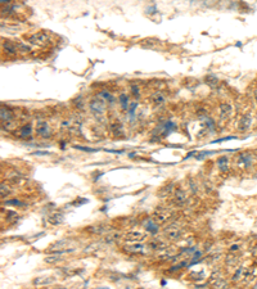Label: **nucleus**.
Segmentation results:
<instances>
[{
	"label": "nucleus",
	"mask_w": 257,
	"mask_h": 289,
	"mask_svg": "<svg viewBox=\"0 0 257 289\" xmlns=\"http://www.w3.org/2000/svg\"><path fill=\"white\" fill-rule=\"evenodd\" d=\"M99 248H101V244H99V243H93V244L88 245V247L84 249V252L85 253H93V252H95V250H98Z\"/></svg>",
	"instance_id": "2f4dec72"
},
{
	"label": "nucleus",
	"mask_w": 257,
	"mask_h": 289,
	"mask_svg": "<svg viewBox=\"0 0 257 289\" xmlns=\"http://www.w3.org/2000/svg\"><path fill=\"white\" fill-rule=\"evenodd\" d=\"M76 149H79V151H84V152H89V153H94V152H98V149L95 148H89V147H75Z\"/></svg>",
	"instance_id": "a19ab883"
},
{
	"label": "nucleus",
	"mask_w": 257,
	"mask_h": 289,
	"mask_svg": "<svg viewBox=\"0 0 257 289\" xmlns=\"http://www.w3.org/2000/svg\"><path fill=\"white\" fill-rule=\"evenodd\" d=\"M3 50L7 51L8 54H12V55H16L18 53L16 45H13L12 42H3Z\"/></svg>",
	"instance_id": "5701e85b"
},
{
	"label": "nucleus",
	"mask_w": 257,
	"mask_h": 289,
	"mask_svg": "<svg viewBox=\"0 0 257 289\" xmlns=\"http://www.w3.org/2000/svg\"><path fill=\"white\" fill-rule=\"evenodd\" d=\"M63 220H64V216H63V213H60V212H55V213H51L48 216V222L54 226L62 224Z\"/></svg>",
	"instance_id": "4468645a"
},
{
	"label": "nucleus",
	"mask_w": 257,
	"mask_h": 289,
	"mask_svg": "<svg viewBox=\"0 0 257 289\" xmlns=\"http://www.w3.org/2000/svg\"><path fill=\"white\" fill-rule=\"evenodd\" d=\"M185 200H187V194H185L184 190L176 189L172 193V202L176 206H183L185 203Z\"/></svg>",
	"instance_id": "9d476101"
},
{
	"label": "nucleus",
	"mask_w": 257,
	"mask_h": 289,
	"mask_svg": "<svg viewBox=\"0 0 257 289\" xmlns=\"http://www.w3.org/2000/svg\"><path fill=\"white\" fill-rule=\"evenodd\" d=\"M32 132H34V129H32V125L31 123H26L21 126L20 131H18V136L21 139H28L32 136Z\"/></svg>",
	"instance_id": "ddd939ff"
},
{
	"label": "nucleus",
	"mask_w": 257,
	"mask_h": 289,
	"mask_svg": "<svg viewBox=\"0 0 257 289\" xmlns=\"http://www.w3.org/2000/svg\"><path fill=\"white\" fill-rule=\"evenodd\" d=\"M0 190H2V197H3V198H4V197H8L9 194H11V191H12L11 186H9V185H7L5 182H2V186H0Z\"/></svg>",
	"instance_id": "c756f323"
},
{
	"label": "nucleus",
	"mask_w": 257,
	"mask_h": 289,
	"mask_svg": "<svg viewBox=\"0 0 257 289\" xmlns=\"http://www.w3.org/2000/svg\"><path fill=\"white\" fill-rule=\"evenodd\" d=\"M4 206H13V207H25L26 204L20 199H8L4 202Z\"/></svg>",
	"instance_id": "cd10ccee"
},
{
	"label": "nucleus",
	"mask_w": 257,
	"mask_h": 289,
	"mask_svg": "<svg viewBox=\"0 0 257 289\" xmlns=\"http://www.w3.org/2000/svg\"><path fill=\"white\" fill-rule=\"evenodd\" d=\"M225 262H226L228 266H231V267H233V266H235V265L239 262V257L234 256V254H233V252H231V254H228V256H226Z\"/></svg>",
	"instance_id": "a878e982"
},
{
	"label": "nucleus",
	"mask_w": 257,
	"mask_h": 289,
	"mask_svg": "<svg viewBox=\"0 0 257 289\" xmlns=\"http://www.w3.org/2000/svg\"><path fill=\"white\" fill-rule=\"evenodd\" d=\"M98 96H99V98H102L103 100H106V103H107V102H108L109 104H113V103H115V98H113L112 94L109 93V91H106V90L101 91V93L98 94Z\"/></svg>",
	"instance_id": "b1692460"
},
{
	"label": "nucleus",
	"mask_w": 257,
	"mask_h": 289,
	"mask_svg": "<svg viewBox=\"0 0 257 289\" xmlns=\"http://www.w3.org/2000/svg\"><path fill=\"white\" fill-rule=\"evenodd\" d=\"M28 41L34 45L42 46V45L48 44V41H49V35H48L46 32H36V33H34V35H31L30 37H28Z\"/></svg>",
	"instance_id": "20e7f679"
},
{
	"label": "nucleus",
	"mask_w": 257,
	"mask_h": 289,
	"mask_svg": "<svg viewBox=\"0 0 257 289\" xmlns=\"http://www.w3.org/2000/svg\"><path fill=\"white\" fill-rule=\"evenodd\" d=\"M86 231H89V233H91V234H103L104 231H106V228H104V226L95 225V226H90V228H88Z\"/></svg>",
	"instance_id": "bb28decb"
},
{
	"label": "nucleus",
	"mask_w": 257,
	"mask_h": 289,
	"mask_svg": "<svg viewBox=\"0 0 257 289\" xmlns=\"http://www.w3.org/2000/svg\"><path fill=\"white\" fill-rule=\"evenodd\" d=\"M204 82H206L208 86H211V88H217L218 84H220V81H218V79L215 75H207L206 79H204Z\"/></svg>",
	"instance_id": "aec40b11"
},
{
	"label": "nucleus",
	"mask_w": 257,
	"mask_h": 289,
	"mask_svg": "<svg viewBox=\"0 0 257 289\" xmlns=\"http://www.w3.org/2000/svg\"><path fill=\"white\" fill-rule=\"evenodd\" d=\"M229 250H230V252H237V250H239V245H238V244H233V245H230Z\"/></svg>",
	"instance_id": "79ce46f5"
},
{
	"label": "nucleus",
	"mask_w": 257,
	"mask_h": 289,
	"mask_svg": "<svg viewBox=\"0 0 257 289\" xmlns=\"http://www.w3.org/2000/svg\"><path fill=\"white\" fill-rule=\"evenodd\" d=\"M118 103L121 104L122 109H128V105H130V103H128V95H126L125 93H121L120 96H118Z\"/></svg>",
	"instance_id": "393cba45"
},
{
	"label": "nucleus",
	"mask_w": 257,
	"mask_h": 289,
	"mask_svg": "<svg viewBox=\"0 0 257 289\" xmlns=\"http://www.w3.org/2000/svg\"><path fill=\"white\" fill-rule=\"evenodd\" d=\"M206 126H207V129L210 130V131H213V130H215V122H213L212 118H207L206 120Z\"/></svg>",
	"instance_id": "ea45409f"
},
{
	"label": "nucleus",
	"mask_w": 257,
	"mask_h": 289,
	"mask_svg": "<svg viewBox=\"0 0 257 289\" xmlns=\"http://www.w3.org/2000/svg\"><path fill=\"white\" fill-rule=\"evenodd\" d=\"M252 125V114L246 113L244 116H242V118L238 122V130L239 131H247Z\"/></svg>",
	"instance_id": "1a4fd4ad"
},
{
	"label": "nucleus",
	"mask_w": 257,
	"mask_h": 289,
	"mask_svg": "<svg viewBox=\"0 0 257 289\" xmlns=\"http://www.w3.org/2000/svg\"><path fill=\"white\" fill-rule=\"evenodd\" d=\"M138 108V103L134 102V103H130V105H128V116H130V120L132 121L135 117V109Z\"/></svg>",
	"instance_id": "72a5a7b5"
},
{
	"label": "nucleus",
	"mask_w": 257,
	"mask_h": 289,
	"mask_svg": "<svg viewBox=\"0 0 257 289\" xmlns=\"http://www.w3.org/2000/svg\"><path fill=\"white\" fill-rule=\"evenodd\" d=\"M221 271L220 270H213V271L211 272V276H210V284H212L213 281H216L218 280V279H221Z\"/></svg>",
	"instance_id": "7c9ffc66"
},
{
	"label": "nucleus",
	"mask_w": 257,
	"mask_h": 289,
	"mask_svg": "<svg viewBox=\"0 0 257 289\" xmlns=\"http://www.w3.org/2000/svg\"><path fill=\"white\" fill-rule=\"evenodd\" d=\"M163 235L166 237V239L171 240V242H175V240H179L180 238H181L183 230L180 229L178 225L171 224V225H169L167 228L163 230Z\"/></svg>",
	"instance_id": "f257e3e1"
},
{
	"label": "nucleus",
	"mask_w": 257,
	"mask_h": 289,
	"mask_svg": "<svg viewBox=\"0 0 257 289\" xmlns=\"http://www.w3.org/2000/svg\"><path fill=\"white\" fill-rule=\"evenodd\" d=\"M89 109H90V112L94 114H98V116L103 114L104 110H106V100H103L102 98H99V96L93 100H90Z\"/></svg>",
	"instance_id": "f03ea898"
},
{
	"label": "nucleus",
	"mask_w": 257,
	"mask_h": 289,
	"mask_svg": "<svg viewBox=\"0 0 257 289\" xmlns=\"http://www.w3.org/2000/svg\"><path fill=\"white\" fill-rule=\"evenodd\" d=\"M194 275H196V274H194V272H192V274H190V276H194ZM197 276H203V274H202V272H201V274L198 272V274H197ZM193 279H196V280H202L203 278H193Z\"/></svg>",
	"instance_id": "37998d69"
},
{
	"label": "nucleus",
	"mask_w": 257,
	"mask_h": 289,
	"mask_svg": "<svg viewBox=\"0 0 257 289\" xmlns=\"http://www.w3.org/2000/svg\"><path fill=\"white\" fill-rule=\"evenodd\" d=\"M211 285H212L213 288H226V287H228V283L224 280V278H221V279H218V280L213 281Z\"/></svg>",
	"instance_id": "f704fd0d"
},
{
	"label": "nucleus",
	"mask_w": 257,
	"mask_h": 289,
	"mask_svg": "<svg viewBox=\"0 0 257 289\" xmlns=\"http://www.w3.org/2000/svg\"><path fill=\"white\" fill-rule=\"evenodd\" d=\"M150 100L154 105H162L165 103V95L161 91H156V93L150 95Z\"/></svg>",
	"instance_id": "dca6fc26"
},
{
	"label": "nucleus",
	"mask_w": 257,
	"mask_h": 289,
	"mask_svg": "<svg viewBox=\"0 0 257 289\" xmlns=\"http://www.w3.org/2000/svg\"><path fill=\"white\" fill-rule=\"evenodd\" d=\"M0 2H2V3L4 4V3H9V2H11V0H0Z\"/></svg>",
	"instance_id": "49530a36"
},
{
	"label": "nucleus",
	"mask_w": 257,
	"mask_h": 289,
	"mask_svg": "<svg viewBox=\"0 0 257 289\" xmlns=\"http://www.w3.org/2000/svg\"><path fill=\"white\" fill-rule=\"evenodd\" d=\"M123 239L126 240V242H131V243H139V242H143V240L147 239V234L141 233V231H136V230H132V231H128V233L125 234V237Z\"/></svg>",
	"instance_id": "423d86ee"
},
{
	"label": "nucleus",
	"mask_w": 257,
	"mask_h": 289,
	"mask_svg": "<svg viewBox=\"0 0 257 289\" xmlns=\"http://www.w3.org/2000/svg\"><path fill=\"white\" fill-rule=\"evenodd\" d=\"M120 238V233H112V234H108L106 237V242L107 243H112V242H116V240Z\"/></svg>",
	"instance_id": "e433bc0d"
},
{
	"label": "nucleus",
	"mask_w": 257,
	"mask_h": 289,
	"mask_svg": "<svg viewBox=\"0 0 257 289\" xmlns=\"http://www.w3.org/2000/svg\"><path fill=\"white\" fill-rule=\"evenodd\" d=\"M54 281H55V279L53 276H39L32 280V284L36 287H44V285H50V284H53Z\"/></svg>",
	"instance_id": "f8f14e48"
},
{
	"label": "nucleus",
	"mask_w": 257,
	"mask_h": 289,
	"mask_svg": "<svg viewBox=\"0 0 257 289\" xmlns=\"http://www.w3.org/2000/svg\"><path fill=\"white\" fill-rule=\"evenodd\" d=\"M252 160H253V157H252L251 153H240L239 156H238V161H237V165L239 167H249L252 165Z\"/></svg>",
	"instance_id": "6e6552de"
},
{
	"label": "nucleus",
	"mask_w": 257,
	"mask_h": 289,
	"mask_svg": "<svg viewBox=\"0 0 257 289\" xmlns=\"http://www.w3.org/2000/svg\"><path fill=\"white\" fill-rule=\"evenodd\" d=\"M13 118V114L9 112V110L5 108L4 109V107H2V122H7V121H11V120Z\"/></svg>",
	"instance_id": "c85d7f7f"
},
{
	"label": "nucleus",
	"mask_w": 257,
	"mask_h": 289,
	"mask_svg": "<svg viewBox=\"0 0 257 289\" xmlns=\"http://www.w3.org/2000/svg\"><path fill=\"white\" fill-rule=\"evenodd\" d=\"M36 135H39L41 138H49L50 136V130H49V123L45 121H40L36 123Z\"/></svg>",
	"instance_id": "0eeeda50"
},
{
	"label": "nucleus",
	"mask_w": 257,
	"mask_h": 289,
	"mask_svg": "<svg viewBox=\"0 0 257 289\" xmlns=\"http://www.w3.org/2000/svg\"><path fill=\"white\" fill-rule=\"evenodd\" d=\"M253 98H255V103H256V105H257V89L255 90V93H253Z\"/></svg>",
	"instance_id": "c03bdc74"
},
{
	"label": "nucleus",
	"mask_w": 257,
	"mask_h": 289,
	"mask_svg": "<svg viewBox=\"0 0 257 289\" xmlns=\"http://www.w3.org/2000/svg\"><path fill=\"white\" fill-rule=\"evenodd\" d=\"M218 110H220V116L221 117H230L233 113V105L230 103H221L220 107H218Z\"/></svg>",
	"instance_id": "2eb2a0df"
},
{
	"label": "nucleus",
	"mask_w": 257,
	"mask_h": 289,
	"mask_svg": "<svg viewBox=\"0 0 257 289\" xmlns=\"http://www.w3.org/2000/svg\"><path fill=\"white\" fill-rule=\"evenodd\" d=\"M67 244H68V239H59V240H57V242L51 243V244L49 245V248H48L46 252H48V253H51V252H55V250L64 249L66 247H67Z\"/></svg>",
	"instance_id": "9b49d317"
},
{
	"label": "nucleus",
	"mask_w": 257,
	"mask_h": 289,
	"mask_svg": "<svg viewBox=\"0 0 257 289\" xmlns=\"http://www.w3.org/2000/svg\"><path fill=\"white\" fill-rule=\"evenodd\" d=\"M18 217H20V215H18L17 212L9 211V212H8V216H7V220L9 221V222H14V221L18 220Z\"/></svg>",
	"instance_id": "c9c22d12"
},
{
	"label": "nucleus",
	"mask_w": 257,
	"mask_h": 289,
	"mask_svg": "<svg viewBox=\"0 0 257 289\" xmlns=\"http://www.w3.org/2000/svg\"><path fill=\"white\" fill-rule=\"evenodd\" d=\"M244 272H246L244 267H238V270L234 272V275H233V281H238L242 276H243V274H244Z\"/></svg>",
	"instance_id": "473e14b6"
},
{
	"label": "nucleus",
	"mask_w": 257,
	"mask_h": 289,
	"mask_svg": "<svg viewBox=\"0 0 257 289\" xmlns=\"http://www.w3.org/2000/svg\"><path fill=\"white\" fill-rule=\"evenodd\" d=\"M3 127L7 130V131H12L13 129H16L17 127V123H14L12 120L11 121H7V122H3Z\"/></svg>",
	"instance_id": "4c0bfd02"
},
{
	"label": "nucleus",
	"mask_w": 257,
	"mask_h": 289,
	"mask_svg": "<svg viewBox=\"0 0 257 289\" xmlns=\"http://www.w3.org/2000/svg\"><path fill=\"white\" fill-rule=\"evenodd\" d=\"M162 129H163L162 135H163V136H167L170 132H172L174 130L176 129V125H175L174 122H171V121H167V122H165V123L162 125Z\"/></svg>",
	"instance_id": "412c9836"
},
{
	"label": "nucleus",
	"mask_w": 257,
	"mask_h": 289,
	"mask_svg": "<svg viewBox=\"0 0 257 289\" xmlns=\"http://www.w3.org/2000/svg\"><path fill=\"white\" fill-rule=\"evenodd\" d=\"M217 165H218V168H220L222 172L228 171V168H229V160H228V157H225V156L220 157L218 161H217Z\"/></svg>",
	"instance_id": "4be33fe9"
},
{
	"label": "nucleus",
	"mask_w": 257,
	"mask_h": 289,
	"mask_svg": "<svg viewBox=\"0 0 257 289\" xmlns=\"http://www.w3.org/2000/svg\"><path fill=\"white\" fill-rule=\"evenodd\" d=\"M144 228L148 230L150 234H156L157 231H158L159 226H158V224H157L153 219H152V220H147V221H145V222H144Z\"/></svg>",
	"instance_id": "f3484780"
},
{
	"label": "nucleus",
	"mask_w": 257,
	"mask_h": 289,
	"mask_svg": "<svg viewBox=\"0 0 257 289\" xmlns=\"http://www.w3.org/2000/svg\"><path fill=\"white\" fill-rule=\"evenodd\" d=\"M171 215H172V212H171L170 210L161 208V210H157L154 212L153 216H152V219H153L158 225H163L171 219Z\"/></svg>",
	"instance_id": "7ed1b4c3"
},
{
	"label": "nucleus",
	"mask_w": 257,
	"mask_h": 289,
	"mask_svg": "<svg viewBox=\"0 0 257 289\" xmlns=\"http://www.w3.org/2000/svg\"><path fill=\"white\" fill-rule=\"evenodd\" d=\"M145 245H143L140 242L130 245H123L122 250L127 254H145Z\"/></svg>",
	"instance_id": "39448f33"
},
{
	"label": "nucleus",
	"mask_w": 257,
	"mask_h": 289,
	"mask_svg": "<svg viewBox=\"0 0 257 289\" xmlns=\"http://www.w3.org/2000/svg\"><path fill=\"white\" fill-rule=\"evenodd\" d=\"M171 193H174V184H166L162 189H161L159 191H158V197L159 198H166L167 195H170Z\"/></svg>",
	"instance_id": "a211bd4d"
},
{
	"label": "nucleus",
	"mask_w": 257,
	"mask_h": 289,
	"mask_svg": "<svg viewBox=\"0 0 257 289\" xmlns=\"http://www.w3.org/2000/svg\"><path fill=\"white\" fill-rule=\"evenodd\" d=\"M109 129H111V132L113 135H120L123 131V125L120 121H115L109 125Z\"/></svg>",
	"instance_id": "6ab92c4d"
},
{
	"label": "nucleus",
	"mask_w": 257,
	"mask_h": 289,
	"mask_svg": "<svg viewBox=\"0 0 257 289\" xmlns=\"http://www.w3.org/2000/svg\"><path fill=\"white\" fill-rule=\"evenodd\" d=\"M130 89H131V93H132V95H134L135 98H138V96L140 95V90H139V86H138V85H131Z\"/></svg>",
	"instance_id": "58836bf2"
},
{
	"label": "nucleus",
	"mask_w": 257,
	"mask_h": 289,
	"mask_svg": "<svg viewBox=\"0 0 257 289\" xmlns=\"http://www.w3.org/2000/svg\"><path fill=\"white\" fill-rule=\"evenodd\" d=\"M35 154H37V156H44V154H49L48 152H36Z\"/></svg>",
	"instance_id": "a18cd8bd"
}]
</instances>
